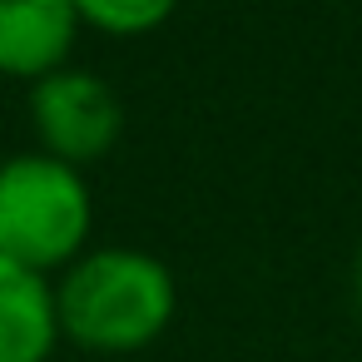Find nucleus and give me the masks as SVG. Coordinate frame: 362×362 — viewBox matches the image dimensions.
Here are the masks:
<instances>
[{
	"label": "nucleus",
	"mask_w": 362,
	"mask_h": 362,
	"mask_svg": "<svg viewBox=\"0 0 362 362\" xmlns=\"http://www.w3.org/2000/svg\"><path fill=\"white\" fill-rule=\"evenodd\" d=\"M179 308V288L164 258L144 248H90L55 283L60 332L90 352L149 347Z\"/></svg>",
	"instance_id": "1"
},
{
	"label": "nucleus",
	"mask_w": 362,
	"mask_h": 362,
	"mask_svg": "<svg viewBox=\"0 0 362 362\" xmlns=\"http://www.w3.org/2000/svg\"><path fill=\"white\" fill-rule=\"evenodd\" d=\"M95 199L85 169L40 149L0 164V258L30 273H65L90 238Z\"/></svg>",
	"instance_id": "2"
},
{
	"label": "nucleus",
	"mask_w": 362,
	"mask_h": 362,
	"mask_svg": "<svg viewBox=\"0 0 362 362\" xmlns=\"http://www.w3.org/2000/svg\"><path fill=\"white\" fill-rule=\"evenodd\" d=\"M30 124H35L40 154L85 169L105 159L124 134V100L105 75L60 65L30 85Z\"/></svg>",
	"instance_id": "3"
},
{
	"label": "nucleus",
	"mask_w": 362,
	"mask_h": 362,
	"mask_svg": "<svg viewBox=\"0 0 362 362\" xmlns=\"http://www.w3.org/2000/svg\"><path fill=\"white\" fill-rule=\"evenodd\" d=\"M80 16L70 0H0V75L40 80L70 60Z\"/></svg>",
	"instance_id": "4"
},
{
	"label": "nucleus",
	"mask_w": 362,
	"mask_h": 362,
	"mask_svg": "<svg viewBox=\"0 0 362 362\" xmlns=\"http://www.w3.org/2000/svg\"><path fill=\"white\" fill-rule=\"evenodd\" d=\"M60 313L50 278L0 258V362H50Z\"/></svg>",
	"instance_id": "5"
},
{
	"label": "nucleus",
	"mask_w": 362,
	"mask_h": 362,
	"mask_svg": "<svg viewBox=\"0 0 362 362\" xmlns=\"http://www.w3.org/2000/svg\"><path fill=\"white\" fill-rule=\"evenodd\" d=\"M80 25H95L105 35H144L174 16L179 0H70Z\"/></svg>",
	"instance_id": "6"
},
{
	"label": "nucleus",
	"mask_w": 362,
	"mask_h": 362,
	"mask_svg": "<svg viewBox=\"0 0 362 362\" xmlns=\"http://www.w3.org/2000/svg\"><path fill=\"white\" fill-rule=\"evenodd\" d=\"M357 303H362V253H357Z\"/></svg>",
	"instance_id": "7"
}]
</instances>
